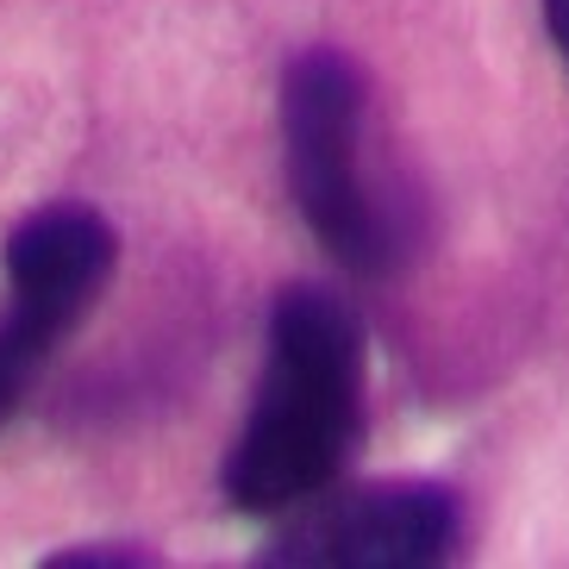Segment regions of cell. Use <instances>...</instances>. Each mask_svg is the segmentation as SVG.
<instances>
[{
  "label": "cell",
  "instance_id": "3957f363",
  "mask_svg": "<svg viewBox=\"0 0 569 569\" xmlns=\"http://www.w3.org/2000/svg\"><path fill=\"white\" fill-rule=\"evenodd\" d=\"M119 232L94 207H38L7 238V313H0V426L26 401V388L63 345L94 295L107 288Z\"/></svg>",
  "mask_w": 569,
  "mask_h": 569
},
{
  "label": "cell",
  "instance_id": "7a4b0ae2",
  "mask_svg": "<svg viewBox=\"0 0 569 569\" xmlns=\"http://www.w3.org/2000/svg\"><path fill=\"white\" fill-rule=\"evenodd\" d=\"M369 88L345 51H301L282 69L288 194L313 238L357 276H395L413 257L419 219L407 194H382L363 157Z\"/></svg>",
  "mask_w": 569,
  "mask_h": 569
},
{
  "label": "cell",
  "instance_id": "6da1fadb",
  "mask_svg": "<svg viewBox=\"0 0 569 569\" xmlns=\"http://www.w3.org/2000/svg\"><path fill=\"white\" fill-rule=\"evenodd\" d=\"M363 432V326L332 288H282L257 407L226 457L238 513H288L345 476Z\"/></svg>",
  "mask_w": 569,
  "mask_h": 569
},
{
  "label": "cell",
  "instance_id": "5b68a950",
  "mask_svg": "<svg viewBox=\"0 0 569 569\" xmlns=\"http://www.w3.org/2000/svg\"><path fill=\"white\" fill-rule=\"evenodd\" d=\"M157 557L144 545H76V551L44 557V569H151Z\"/></svg>",
  "mask_w": 569,
  "mask_h": 569
},
{
  "label": "cell",
  "instance_id": "277c9868",
  "mask_svg": "<svg viewBox=\"0 0 569 569\" xmlns=\"http://www.w3.org/2000/svg\"><path fill=\"white\" fill-rule=\"evenodd\" d=\"M463 545V507L438 482H369L319 488L288 507V526L263 563L288 569H432Z\"/></svg>",
  "mask_w": 569,
  "mask_h": 569
},
{
  "label": "cell",
  "instance_id": "8992f818",
  "mask_svg": "<svg viewBox=\"0 0 569 569\" xmlns=\"http://www.w3.org/2000/svg\"><path fill=\"white\" fill-rule=\"evenodd\" d=\"M545 26H551L557 51H563V63H569V0H545Z\"/></svg>",
  "mask_w": 569,
  "mask_h": 569
}]
</instances>
